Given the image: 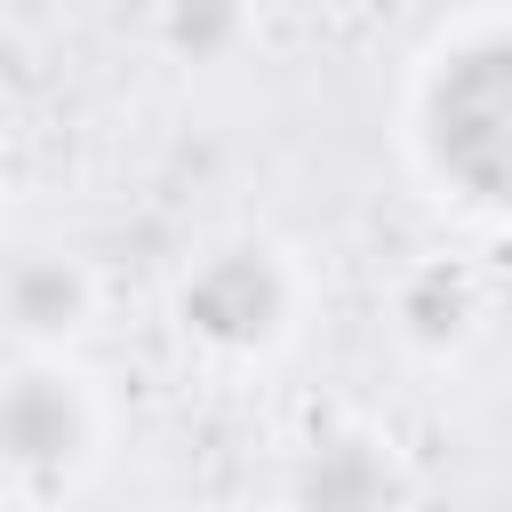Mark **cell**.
<instances>
[{"label":"cell","mask_w":512,"mask_h":512,"mask_svg":"<svg viewBox=\"0 0 512 512\" xmlns=\"http://www.w3.org/2000/svg\"><path fill=\"white\" fill-rule=\"evenodd\" d=\"M272 304H280V288H272V272H264L256 256H224V264L192 288V320L216 328V336H264Z\"/></svg>","instance_id":"7a4b0ae2"},{"label":"cell","mask_w":512,"mask_h":512,"mask_svg":"<svg viewBox=\"0 0 512 512\" xmlns=\"http://www.w3.org/2000/svg\"><path fill=\"white\" fill-rule=\"evenodd\" d=\"M432 144H440V160L472 192L512 200V40L472 48L440 80V96H432Z\"/></svg>","instance_id":"6da1fadb"}]
</instances>
